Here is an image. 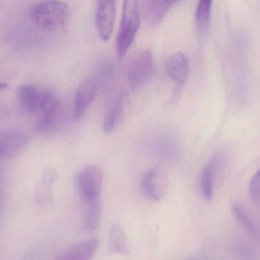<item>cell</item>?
<instances>
[{"mask_svg":"<svg viewBox=\"0 0 260 260\" xmlns=\"http://www.w3.org/2000/svg\"><path fill=\"white\" fill-rule=\"evenodd\" d=\"M76 188L83 205V219L95 221L101 217L100 196L103 173L100 167L89 166L82 169L74 179Z\"/></svg>","mask_w":260,"mask_h":260,"instance_id":"cell-1","label":"cell"},{"mask_svg":"<svg viewBox=\"0 0 260 260\" xmlns=\"http://www.w3.org/2000/svg\"><path fill=\"white\" fill-rule=\"evenodd\" d=\"M31 20L42 29L54 33L66 31L71 19V10L68 4L58 1H43L30 8Z\"/></svg>","mask_w":260,"mask_h":260,"instance_id":"cell-2","label":"cell"},{"mask_svg":"<svg viewBox=\"0 0 260 260\" xmlns=\"http://www.w3.org/2000/svg\"><path fill=\"white\" fill-rule=\"evenodd\" d=\"M141 24L138 3L127 0L123 3L121 25L116 39V50L121 58L133 42Z\"/></svg>","mask_w":260,"mask_h":260,"instance_id":"cell-3","label":"cell"},{"mask_svg":"<svg viewBox=\"0 0 260 260\" xmlns=\"http://www.w3.org/2000/svg\"><path fill=\"white\" fill-rule=\"evenodd\" d=\"M154 71V60L150 50H144L134 58L127 73L129 85L134 90L144 87Z\"/></svg>","mask_w":260,"mask_h":260,"instance_id":"cell-4","label":"cell"},{"mask_svg":"<svg viewBox=\"0 0 260 260\" xmlns=\"http://www.w3.org/2000/svg\"><path fill=\"white\" fill-rule=\"evenodd\" d=\"M53 92L33 84H24L17 89V99L22 110L28 114L39 115Z\"/></svg>","mask_w":260,"mask_h":260,"instance_id":"cell-5","label":"cell"},{"mask_svg":"<svg viewBox=\"0 0 260 260\" xmlns=\"http://www.w3.org/2000/svg\"><path fill=\"white\" fill-rule=\"evenodd\" d=\"M99 83L95 78L86 79L78 86L74 100V117L80 121L84 117L96 97Z\"/></svg>","mask_w":260,"mask_h":260,"instance_id":"cell-6","label":"cell"},{"mask_svg":"<svg viewBox=\"0 0 260 260\" xmlns=\"http://www.w3.org/2000/svg\"><path fill=\"white\" fill-rule=\"evenodd\" d=\"M29 136L19 130L0 132V159H8L16 156L28 145Z\"/></svg>","mask_w":260,"mask_h":260,"instance_id":"cell-7","label":"cell"},{"mask_svg":"<svg viewBox=\"0 0 260 260\" xmlns=\"http://www.w3.org/2000/svg\"><path fill=\"white\" fill-rule=\"evenodd\" d=\"M141 189L150 200L157 202L162 199L167 191V179L160 167H153L144 175Z\"/></svg>","mask_w":260,"mask_h":260,"instance_id":"cell-8","label":"cell"},{"mask_svg":"<svg viewBox=\"0 0 260 260\" xmlns=\"http://www.w3.org/2000/svg\"><path fill=\"white\" fill-rule=\"evenodd\" d=\"M116 14V3L115 1H99L95 10L97 29L100 38L107 42L113 31Z\"/></svg>","mask_w":260,"mask_h":260,"instance_id":"cell-9","label":"cell"},{"mask_svg":"<svg viewBox=\"0 0 260 260\" xmlns=\"http://www.w3.org/2000/svg\"><path fill=\"white\" fill-rule=\"evenodd\" d=\"M166 69L170 78L173 79L177 83V87L175 91L174 96L177 98L182 87L185 84L188 74H189V62L188 57L182 52H176L172 54L167 59Z\"/></svg>","mask_w":260,"mask_h":260,"instance_id":"cell-10","label":"cell"},{"mask_svg":"<svg viewBox=\"0 0 260 260\" xmlns=\"http://www.w3.org/2000/svg\"><path fill=\"white\" fill-rule=\"evenodd\" d=\"M36 130L39 133H47L54 128L60 116V103L54 94L51 95L45 108L39 114Z\"/></svg>","mask_w":260,"mask_h":260,"instance_id":"cell-11","label":"cell"},{"mask_svg":"<svg viewBox=\"0 0 260 260\" xmlns=\"http://www.w3.org/2000/svg\"><path fill=\"white\" fill-rule=\"evenodd\" d=\"M99 248L95 239L74 243L60 253L55 260H92Z\"/></svg>","mask_w":260,"mask_h":260,"instance_id":"cell-12","label":"cell"},{"mask_svg":"<svg viewBox=\"0 0 260 260\" xmlns=\"http://www.w3.org/2000/svg\"><path fill=\"white\" fill-rule=\"evenodd\" d=\"M125 100L122 92H116L111 100L105 116L103 127L106 133L113 132L124 117Z\"/></svg>","mask_w":260,"mask_h":260,"instance_id":"cell-13","label":"cell"},{"mask_svg":"<svg viewBox=\"0 0 260 260\" xmlns=\"http://www.w3.org/2000/svg\"><path fill=\"white\" fill-rule=\"evenodd\" d=\"M212 1L202 0L198 4L196 10V24L198 32L202 39H205L209 33L211 23Z\"/></svg>","mask_w":260,"mask_h":260,"instance_id":"cell-14","label":"cell"},{"mask_svg":"<svg viewBox=\"0 0 260 260\" xmlns=\"http://www.w3.org/2000/svg\"><path fill=\"white\" fill-rule=\"evenodd\" d=\"M176 4V2L171 1H148L145 3L147 20L150 25L157 27Z\"/></svg>","mask_w":260,"mask_h":260,"instance_id":"cell-15","label":"cell"},{"mask_svg":"<svg viewBox=\"0 0 260 260\" xmlns=\"http://www.w3.org/2000/svg\"><path fill=\"white\" fill-rule=\"evenodd\" d=\"M109 246L112 253L127 255L130 252L125 233L118 223H114L111 228Z\"/></svg>","mask_w":260,"mask_h":260,"instance_id":"cell-16","label":"cell"},{"mask_svg":"<svg viewBox=\"0 0 260 260\" xmlns=\"http://www.w3.org/2000/svg\"><path fill=\"white\" fill-rule=\"evenodd\" d=\"M217 159L214 158L205 165L201 174V190L204 199L211 200L213 197L214 175H215Z\"/></svg>","mask_w":260,"mask_h":260,"instance_id":"cell-17","label":"cell"},{"mask_svg":"<svg viewBox=\"0 0 260 260\" xmlns=\"http://www.w3.org/2000/svg\"><path fill=\"white\" fill-rule=\"evenodd\" d=\"M56 179V173L54 171L48 170L44 174L42 182L36 192V199L39 202L44 203L45 200H49L51 198L50 188Z\"/></svg>","mask_w":260,"mask_h":260,"instance_id":"cell-18","label":"cell"},{"mask_svg":"<svg viewBox=\"0 0 260 260\" xmlns=\"http://www.w3.org/2000/svg\"><path fill=\"white\" fill-rule=\"evenodd\" d=\"M233 212L234 215L237 217V220L240 222V224L243 226L245 230L250 234L252 237L255 238H258V232L257 228H255L252 220L246 215V212L243 211V208L239 205H234L233 206Z\"/></svg>","mask_w":260,"mask_h":260,"instance_id":"cell-19","label":"cell"},{"mask_svg":"<svg viewBox=\"0 0 260 260\" xmlns=\"http://www.w3.org/2000/svg\"><path fill=\"white\" fill-rule=\"evenodd\" d=\"M259 171H257L252 176L249 185V194L254 205L259 204Z\"/></svg>","mask_w":260,"mask_h":260,"instance_id":"cell-20","label":"cell"},{"mask_svg":"<svg viewBox=\"0 0 260 260\" xmlns=\"http://www.w3.org/2000/svg\"><path fill=\"white\" fill-rule=\"evenodd\" d=\"M7 87H8V85H7V83L0 82V91L5 90Z\"/></svg>","mask_w":260,"mask_h":260,"instance_id":"cell-21","label":"cell"}]
</instances>
